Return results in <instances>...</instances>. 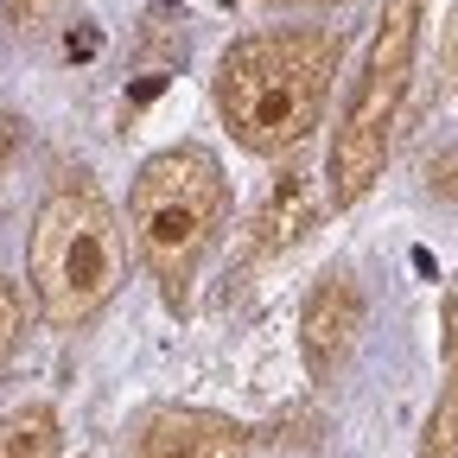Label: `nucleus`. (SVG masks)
I'll return each mask as SVG.
<instances>
[{"instance_id":"obj_1","label":"nucleus","mask_w":458,"mask_h":458,"mask_svg":"<svg viewBox=\"0 0 458 458\" xmlns=\"http://www.w3.org/2000/svg\"><path fill=\"white\" fill-rule=\"evenodd\" d=\"M337 77V32H249L216 64V114L249 153L300 147Z\"/></svg>"},{"instance_id":"obj_2","label":"nucleus","mask_w":458,"mask_h":458,"mask_svg":"<svg viewBox=\"0 0 458 458\" xmlns=\"http://www.w3.org/2000/svg\"><path fill=\"white\" fill-rule=\"evenodd\" d=\"M26 274H32V293L38 312L57 331H77L89 325L114 293H122V223H114L108 198L89 179H64L32 216V242H26Z\"/></svg>"},{"instance_id":"obj_3","label":"nucleus","mask_w":458,"mask_h":458,"mask_svg":"<svg viewBox=\"0 0 458 458\" xmlns=\"http://www.w3.org/2000/svg\"><path fill=\"white\" fill-rule=\"evenodd\" d=\"M223 216H229V185H223L216 153L165 147L140 165L134 198H128V223H134V249H140L147 274L159 280V293L172 306H185L204 255L216 249Z\"/></svg>"},{"instance_id":"obj_4","label":"nucleus","mask_w":458,"mask_h":458,"mask_svg":"<svg viewBox=\"0 0 458 458\" xmlns=\"http://www.w3.org/2000/svg\"><path fill=\"white\" fill-rule=\"evenodd\" d=\"M414 51H420V0H382V26L369 38L363 77L344 102V122L331 134V204H357L376 179L408 102V77H414Z\"/></svg>"},{"instance_id":"obj_5","label":"nucleus","mask_w":458,"mask_h":458,"mask_svg":"<svg viewBox=\"0 0 458 458\" xmlns=\"http://www.w3.org/2000/svg\"><path fill=\"white\" fill-rule=\"evenodd\" d=\"M122 458H249V427L204 408H159L134 427Z\"/></svg>"},{"instance_id":"obj_6","label":"nucleus","mask_w":458,"mask_h":458,"mask_svg":"<svg viewBox=\"0 0 458 458\" xmlns=\"http://www.w3.org/2000/svg\"><path fill=\"white\" fill-rule=\"evenodd\" d=\"M357 331H363V293L351 274H325L312 293H306V312H300V351H306V369L325 382L344 357L357 351Z\"/></svg>"},{"instance_id":"obj_7","label":"nucleus","mask_w":458,"mask_h":458,"mask_svg":"<svg viewBox=\"0 0 458 458\" xmlns=\"http://www.w3.org/2000/svg\"><path fill=\"white\" fill-rule=\"evenodd\" d=\"M318 223V179L306 165H286L255 210V255H286Z\"/></svg>"},{"instance_id":"obj_8","label":"nucleus","mask_w":458,"mask_h":458,"mask_svg":"<svg viewBox=\"0 0 458 458\" xmlns=\"http://www.w3.org/2000/svg\"><path fill=\"white\" fill-rule=\"evenodd\" d=\"M0 458H57V414L38 401L0 414Z\"/></svg>"},{"instance_id":"obj_9","label":"nucleus","mask_w":458,"mask_h":458,"mask_svg":"<svg viewBox=\"0 0 458 458\" xmlns=\"http://www.w3.org/2000/svg\"><path fill=\"white\" fill-rule=\"evenodd\" d=\"M420 458H458V376L445 382V394L433 401V414H427Z\"/></svg>"},{"instance_id":"obj_10","label":"nucleus","mask_w":458,"mask_h":458,"mask_svg":"<svg viewBox=\"0 0 458 458\" xmlns=\"http://www.w3.org/2000/svg\"><path fill=\"white\" fill-rule=\"evenodd\" d=\"M57 7H64V0H7V26L13 32H45L57 20Z\"/></svg>"},{"instance_id":"obj_11","label":"nucleus","mask_w":458,"mask_h":458,"mask_svg":"<svg viewBox=\"0 0 458 458\" xmlns=\"http://www.w3.org/2000/svg\"><path fill=\"white\" fill-rule=\"evenodd\" d=\"M13 344H20V293H13V280L0 274V363L13 357Z\"/></svg>"},{"instance_id":"obj_12","label":"nucleus","mask_w":458,"mask_h":458,"mask_svg":"<svg viewBox=\"0 0 458 458\" xmlns=\"http://www.w3.org/2000/svg\"><path fill=\"white\" fill-rule=\"evenodd\" d=\"M445 363L458 376V280H452V293H445Z\"/></svg>"},{"instance_id":"obj_13","label":"nucleus","mask_w":458,"mask_h":458,"mask_svg":"<svg viewBox=\"0 0 458 458\" xmlns=\"http://www.w3.org/2000/svg\"><path fill=\"white\" fill-rule=\"evenodd\" d=\"M96 45H102V32H96V26L71 32V57H96Z\"/></svg>"},{"instance_id":"obj_14","label":"nucleus","mask_w":458,"mask_h":458,"mask_svg":"<svg viewBox=\"0 0 458 458\" xmlns=\"http://www.w3.org/2000/svg\"><path fill=\"white\" fill-rule=\"evenodd\" d=\"M267 7H344V0H267Z\"/></svg>"}]
</instances>
